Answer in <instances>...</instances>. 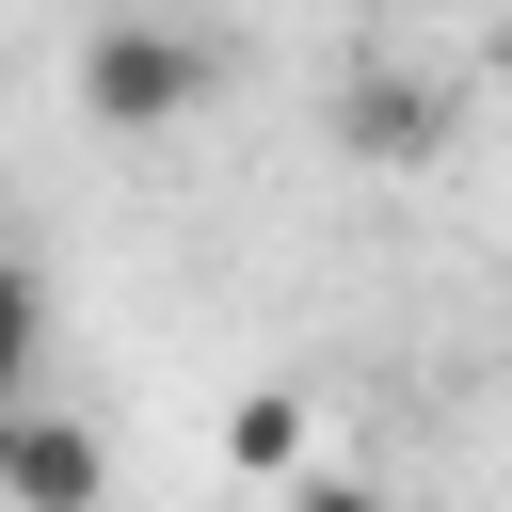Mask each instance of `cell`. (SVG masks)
Returning <instances> with one entry per match:
<instances>
[{"label": "cell", "instance_id": "6da1fadb", "mask_svg": "<svg viewBox=\"0 0 512 512\" xmlns=\"http://www.w3.org/2000/svg\"><path fill=\"white\" fill-rule=\"evenodd\" d=\"M80 112H96V128H128V144H160V128H192V112H208V48H192V32H160V16H112V32L80 48Z\"/></svg>", "mask_w": 512, "mask_h": 512}, {"label": "cell", "instance_id": "7a4b0ae2", "mask_svg": "<svg viewBox=\"0 0 512 512\" xmlns=\"http://www.w3.org/2000/svg\"><path fill=\"white\" fill-rule=\"evenodd\" d=\"M112 496V448L48 400H0V512H96Z\"/></svg>", "mask_w": 512, "mask_h": 512}, {"label": "cell", "instance_id": "3957f363", "mask_svg": "<svg viewBox=\"0 0 512 512\" xmlns=\"http://www.w3.org/2000/svg\"><path fill=\"white\" fill-rule=\"evenodd\" d=\"M336 144H352V160H400V176H416V160L448 144V96H432V80H384V64H368V80L336 96Z\"/></svg>", "mask_w": 512, "mask_h": 512}, {"label": "cell", "instance_id": "277c9868", "mask_svg": "<svg viewBox=\"0 0 512 512\" xmlns=\"http://www.w3.org/2000/svg\"><path fill=\"white\" fill-rule=\"evenodd\" d=\"M224 464L240 480H304V384H240L224 400Z\"/></svg>", "mask_w": 512, "mask_h": 512}, {"label": "cell", "instance_id": "5b68a950", "mask_svg": "<svg viewBox=\"0 0 512 512\" xmlns=\"http://www.w3.org/2000/svg\"><path fill=\"white\" fill-rule=\"evenodd\" d=\"M32 352H48V288L32 256H0V400H32Z\"/></svg>", "mask_w": 512, "mask_h": 512}, {"label": "cell", "instance_id": "8992f818", "mask_svg": "<svg viewBox=\"0 0 512 512\" xmlns=\"http://www.w3.org/2000/svg\"><path fill=\"white\" fill-rule=\"evenodd\" d=\"M272 512H400L384 480H336V464H304V480H272Z\"/></svg>", "mask_w": 512, "mask_h": 512}]
</instances>
